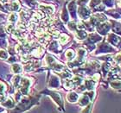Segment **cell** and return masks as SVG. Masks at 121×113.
Segmentation results:
<instances>
[{
  "label": "cell",
  "mask_w": 121,
  "mask_h": 113,
  "mask_svg": "<svg viewBox=\"0 0 121 113\" xmlns=\"http://www.w3.org/2000/svg\"><path fill=\"white\" fill-rule=\"evenodd\" d=\"M67 99L72 103L75 102L76 100L78 99V95L76 94V93H74V92H71V93H69V94L67 95Z\"/></svg>",
  "instance_id": "cell-1"
},
{
  "label": "cell",
  "mask_w": 121,
  "mask_h": 113,
  "mask_svg": "<svg viewBox=\"0 0 121 113\" xmlns=\"http://www.w3.org/2000/svg\"><path fill=\"white\" fill-rule=\"evenodd\" d=\"M40 9H42L43 11L48 12V13H52V12H53V11H54V8H53V6H50V5H48V6L40 5Z\"/></svg>",
  "instance_id": "cell-2"
},
{
  "label": "cell",
  "mask_w": 121,
  "mask_h": 113,
  "mask_svg": "<svg viewBox=\"0 0 121 113\" xmlns=\"http://www.w3.org/2000/svg\"><path fill=\"white\" fill-rule=\"evenodd\" d=\"M12 71H13L15 73H20L22 71V67L20 65L18 64H15L12 66Z\"/></svg>",
  "instance_id": "cell-3"
},
{
  "label": "cell",
  "mask_w": 121,
  "mask_h": 113,
  "mask_svg": "<svg viewBox=\"0 0 121 113\" xmlns=\"http://www.w3.org/2000/svg\"><path fill=\"white\" fill-rule=\"evenodd\" d=\"M88 101H89V98H87V96H86V95H84L83 97L81 98V102H80V104H81V105H87V104H88Z\"/></svg>",
  "instance_id": "cell-4"
},
{
  "label": "cell",
  "mask_w": 121,
  "mask_h": 113,
  "mask_svg": "<svg viewBox=\"0 0 121 113\" xmlns=\"http://www.w3.org/2000/svg\"><path fill=\"white\" fill-rule=\"evenodd\" d=\"M19 4L17 1H16V2H14L13 4H12V6H11V8H12V10H13L14 11H16L19 10Z\"/></svg>",
  "instance_id": "cell-5"
},
{
  "label": "cell",
  "mask_w": 121,
  "mask_h": 113,
  "mask_svg": "<svg viewBox=\"0 0 121 113\" xmlns=\"http://www.w3.org/2000/svg\"><path fill=\"white\" fill-rule=\"evenodd\" d=\"M0 58L1 59H7L8 58V54L4 50H0Z\"/></svg>",
  "instance_id": "cell-6"
},
{
  "label": "cell",
  "mask_w": 121,
  "mask_h": 113,
  "mask_svg": "<svg viewBox=\"0 0 121 113\" xmlns=\"http://www.w3.org/2000/svg\"><path fill=\"white\" fill-rule=\"evenodd\" d=\"M94 82H92V81H88V80L86 81V87H87L88 89H90V90H92V89L94 88Z\"/></svg>",
  "instance_id": "cell-7"
},
{
  "label": "cell",
  "mask_w": 121,
  "mask_h": 113,
  "mask_svg": "<svg viewBox=\"0 0 121 113\" xmlns=\"http://www.w3.org/2000/svg\"><path fill=\"white\" fill-rule=\"evenodd\" d=\"M67 58H69V59H71V58H73L74 57V51L73 50H67Z\"/></svg>",
  "instance_id": "cell-8"
},
{
  "label": "cell",
  "mask_w": 121,
  "mask_h": 113,
  "mask_svg": "<svg viewBox=\"0 0 121 113\" xmlns=\"http://www.w3.org/2000/svg\"><path fill=\"white\" fill-rule=\"evenodd\" d=\"M13 30H14L13 24H9V25H7V27H6V30H7V32L11 33L12 31H13Z\"/></svg>",
  "instance_id": "cell-9"
},
{
  "label": "cell",
  "mask_w": 121,
  "mask_h": 113,
  "mask_svg": "<svg viewBox=\"0 0 121 113\" xmlns=\"http://www.w3.org/2000/svg\"><path fill=\"white\" fill-rule=\"evenodd\" d=\"M16 20V14H11L10 16V18H9V21L10 22H15Z\"/></svg>",
  "instance_id": "cell-10"
},
{
  "label": "cell",
  "mask_w": 121,
  "mask_h": 113,
  "mask_svg": "<svg viewBox=\"0 0 121 113\" xmlns=\"http://www.w3.org/2000/svg\"><path fill=\"white\" fill-rule=\"evenodd\" d=\"M5 106H8V107H12V105H13V101L12 100H8V102L5 103Z\"/></svg>",
  "instance_id": "cell-11"
},
{
  "label": "cell",
  "mask_w": 121,
  "mask_h": 113,
  "mask_svg": "<svg viewBox=\"0 0 121 113\" xmlns=\"http://www.w3.org/2000/svg\"><path fill=\"white\" fill-rule=\"evenodd\" d=\"M67 35H62V36L61 37V41H62V43H64L66 42V41H67Z\"/></svg>",
  "instance_id": "cell-12"
},
{
  "label": "cell",
  "mask_w": 121,
  "mask_h": 113,
  "mask_svg": "<svg viewBox=\"0 0 121 113\" xmlns=\"http://www.w3.org/2000/svg\"><path fill=\"white\" fill-rule=\"evenodd\" d=\"M18 27L20 28V29H22V30H25V29H26V26H25L24 23H18Z\"/></svg>",
  "instance_id": "cell-13"
},
{
  "label": "cell",
  "mask_w": 121,
  "mask_h": 113,
  "mask_svg": "<svg viewBox=\"0 0 121 113\" xmlns=\"http://www.w3.org/2000/svg\"><path fill=\"white\" fill-rule=\"evenodd\" d=\"M0 1H1V2H2V3H4V2H5L6 0H0Z\"/></svg>",
  "instance_id": "cell-14"
}]
</instances>
